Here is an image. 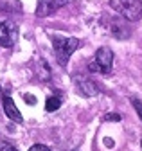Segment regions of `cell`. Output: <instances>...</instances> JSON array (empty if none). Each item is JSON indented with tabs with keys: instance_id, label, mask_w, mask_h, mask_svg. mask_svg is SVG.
<instances>
[{
	"instance_id": "obj_1",
	"label": "cell",
	"mask_w": 142,
	"mask_h": 151,
	"mask_svg": "<svg viewBox=\"0 0 142 151\" xmlns=\"http://www.w3.org/2000/svg\"><path fill=\"white\" fill-rule=\"evenodd\" d=\"M52 45H54L56 58H58L60 65L67 67L68 58L79 47V40H77V38H67V36H52Z\"/></svg>"
},
{
	"instance_id": "obj_2",
	"label": "cell",
	"mask_w": 142,
	"mask_h": 151,
	"mask_svg": "<svg viewBox=\"0 0 142 151\" xmlns=\"http://www.w3.org/2000/svg\"><path fill=\"white\" fill-rule=\"evenodd\" d=\"M110 7L128 22H137L142 18V0H110Z\"/></svg>"
},
{
	"instance_id": "obj_3",
	"label": "cell",
	"mask_w": 142,
	"mask_h": 151,
	"mask_svg": "<svg viewBox=\"0 0 142 151\" xmlns=\"http://www.w3.org/2000/svg\"><path fill=\"white\" fill-rule=\"evenodd\" d=\"M18 36V27L11 22H0V47H13Z\"/></svg>"
},
{
	"instance_id": "obj_4",
	"label": "cell",
	"mask_w": 142,
	"mask_h": 151,
	"mask_svg": "<svg viewBox=\"0 0 142 151\" xmlns=\"http://www.w3.org/2000/svg\"><path fill=\"white\" fill-rule=\"evenodd\" d=\"M70 0H40L38 6H36V16L43 18V16H49L52 13H56L60 7L67 6Z\"/></svg>"
},
{
	"instance_id": "obj_5",
	"label": "cell",
	"mask_w": 142,
	"mask_h": 151,
	"mask_svg": "<svg viewBox=\"0 0 142 151\" xmlns=\"http://www.w3.org/2000/svg\"><path fill=\"white\" fill-rule=\"evenodd\" d=\"M95 63L99 65V70L104 74L112 72V65H113V52L108 47H101L95 52Z\"/></svg>"
},
{
	"instance_id": "obj_6",
	"label": "cell",
	"mask_w": 142,
	"mask_h": 151,
	"mask_svg": "<svg viewBox=\"0 0 142 151\" xmlns=\"http://www.w3.org/2000/svg\"><path fill=\"white\" fill-rule=\"evenodd\" d=\"M76 86H77V92L81 93L83 97H92V96H95L97 93V86L90 81V79H85V78H76Z\"/></svg>"
},
{
	"instance_id": "obj_7",
	"label": "cell",
	"mask_w": 142,
	"mask_h": 151,
	"mask_svg": "<svg viewBox=\"0 0 142 151\" xmlns=\"http://www.w3.org/2000/svg\"><path fill=\"white\" fill-rule=\"evenodd\" d=\"M4 111H6V115L9 117V119H13V121H16V122H22L24 119H22V113H20V110L16 108V104H14V101L11 99V97H4Z\"/></svg>"
},
{
	"instance_id": "obj_8",
	"label": "cell",
	"mask_w": 142,
	"mask_h": 151,
	"mask_svg": "<svg viewBox=\"0 0 142 151\" xmlns=\"http://www.w3.org/2000/svg\"><path fill=\"white\" fill-rule=\"evenodd\" d=\"M60 106H61V99L60 97H49L47 103H45V110L47 111H56Z\"/></svg>"
},
{
	"instance_id": "obj_9",
	"label": "cell",
	"mask_w": 142,
	"mask_h": 151,
	"mask_svg": "<svg viewBox=\"0 0 142 151\" xmlns=\"http://www.w3.org/2000/svg\"><path fill=\"white\" fill-rule=\"evenodd\" d=\"M131 104H133V108L137 110V113H138V117H140V121H142V103L137 99V97H133L131 99Z\"/></svg>"
},
{
	"instance_id": "obj_10",
	"label": "cell",
	"mask_w": 142,
	"mask_h": 151,
	"mask_svg": "<svg viewBox=\"0 0 142 151\" xmlns=\"http://www.w3.org/2000/svg\"><path fill=\"white\" fill-rule=\"evenodd\" d=\"M29 151H50V149L47 146H43V144H34V146L29 147Z\"/></svg>"
},
{
	"instance_id": "obj_11",
	"label": "cell",
	"mask_w": 142,
	"mask_h": 151,
	"mask_svg": "<svg viewBox=\"0 0 142 151\" xmlns=\"http://www.w3.org/2000/svg\"><path fill=\"white\" fill-rule=\"evenodd\" d=\"M103 121H120V115H119V113H108V115H104L103 117Z\"/></svg>"
},
{
	"instance_id": "obj_12",
	"label": "cell",
	"mask_w": 142,
	"mask_h": 151,
	"mask_svg": "<svg viewBox=\"0 0 142 151\" xmlns=\"http://www.w3.org/2000/svg\"><path fill=\"white\" fill-rule=\"evenodd\" d=\"M0 151H18L14 146H11V144H7V142H2L0 144Z\"/></svg>"
},
{
	"instance_id": "obj_13",
	"label": "cell",
	"mask_w": 142,
	"mask_h": 151,
	"mask_svg": "<svg viewBox=\"0 0 142 151\" xmlns=\"http://www.w3.org/2000/svg\"><path fill=\"white\" fill-rule=\"evenodd\" d=\"M24 101H25L27 104H36V97H34L32 93H25V96H24Z\"/></svg>"
},
{
	"instance_id": "obj_14",
	"label": "cell",
	"mask_w": 142,
	"mask_h": 151,
	"mask_svg": "<svg viewBox=\"0 0 142 151\" xmlns=\"http://www.w3.org/2000/svg\"><path fill=\"white\" fill-rule=\"evenodd\" d=\"M88 70H90V72H101V70H99V65H97L95 61H92L90 65H88Z\"/></svg>"
},
{
	"instance_id": "obj_15",
	"label": "cell",
	"mask_w": 142,
	"mask_h": 151,
	"mask_svg": "<svg viewBox=\"0 0 142 151\" xmlns=\"http://www.w3.org/2000/svg\"><path fill=\"white\" fill-rule=\"evenodd\" d=\"M140 146H142V140H140Z\"/></svg>"
}]
</instances>
